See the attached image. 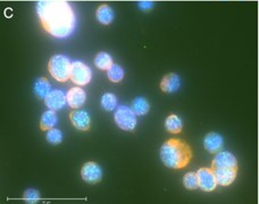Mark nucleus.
I'll list each match as a JSON object with an SVG mask.
<instances>
[{"instance_id": "nucleus-1", "label": "nucleus", "mask_w": 259, "mask_h": 204, "mask_svg": "<svg viewBox=\"0 0 259 204\" xmlns=\"http://www.w3.org/2000/svg\"><path fill=\"white\" fill-rule=\"evenodd\" d=\"M37 13L43 30L57 39L70 36L76 25V17L66 0H41Z\"/></svg>"}, {"instance_id": "nucleus-2", "label": "nucleus", "mask_w": 259, "mask_h": 204, "mask_svg": "<svg viewBox=\"0 0 259 204\" xmlns=\"http://www.w3.org/2000/svg\"><path fill=\"white\" fill-rule=\"evenodd\" d=\"M192 149L185 141L179 138H169L164 142L159 150L162 162L167 168L180 170L185 168L192 159Z\"/></svg>"}, {"instance_id": "nucleus-3", "label": "nucleus", "mask_w": 259, "mask_h": 204, "mask_svg": "<svg viewBox=\"0 0 259 204\" xmlns=\"http://www.w3.org/2000/svg\"><path fill=\"white\" fill-rule=\"evenodd\" d=\"M72 63L63 54H55L48 63V70L57 82L65 83L70 80Z\"/></svg>"}, {"instance_id": "nucleus-4", "label": "nucleus", "mask_w": 259, "mask_h": 204, "mask_svg": "<svg viewBox=\"0 0 259 204\" xmlns=\"http://www.w3.org/2000/svg\"><path fill=\"white\" fill-rule=\"evenodd\" d=\"M114 120L116 125L123 131L132 132L136 127V115L132 108L126 105H119L114 114Z\"/></svg>"}, {"instance_id": "nucleus-5", "label": "nucleus", "mask_w": 259, "mask_h": 204, "mask_svg": "<svg viewBox=\"0 0 259 204\" xmlns=\"http://www.w3.org/2000/svg\"><path fill=\"white\" fill-rule=\"evenodd\" d=\"M92 71L87 65L81 63V61H75L72 64L70 80L77 86H83V85L90 83Z\"/></svg>"}, {"instance_id": "nucleus-6", "label": "nucleus", "mask_w": 259, "mask_h": 204, "mask_svg": "<svg viewBox=\"0 0 259 204\" xmlns=\"http://www.w3.org/2000/svg\"><path fill=\"white\" fill-rule=\"evenodd\" d=\"M198 186L203 192L210 193L218 186L216 176L211 168H200L197 171Z\"/></svg>"}, {"instance_id": "nucleus-7", "label": "nucleus", "mask_w": 259, "mask_h": 204, "mask_svg": "<svg viewBox=\"0 0 259 204\" xmlns=\"http://www.w3.org/2000/svg\"><path fill=\"white\" fill-rule=\"evenodd\" d=\"M81 177L85 183L95 185V184L100 183L102 179L101 167L94 161L85 162L81 168Z\"/></svg>"}, {"instance_id": "nucleus-8", "label": "nucleus", "mask_w": 259, "mask_h": 204, "mask_svg": "<svg viewBox=\"0 0 259 204\" xmlns=\"http://www.w3.org/2000/svg\"><path fill=\"white\" fill-rule=\"evenodd\" d=\"M211 169L216 168H235L239 169L238 160L234 154L227 151H220L216 153L215 158L211 161Z\"/></svg>"}, {"instance_id": "nucleus-9", "label": "nucleus", "mask_w": 259, "mask_h": 204, "mask_svg": "<svg viewBox=\"0 0 259 204\" xmlns=\"http://www.w3.org/2000/svg\"><path fill=\"white\" fill-rule=\"evenodd\" d=\"M70 120L72 125L78 131L87 132L91 127L90 115L85 110H82V109H75V110L71 111Z\"/></svg>"}, {"instance_id": "nucleus-10", "label": "nucleus", "mask_w": 259, "mask_h": 204, "mask_svg": "<svg viewBox=\"0 0 259 204\" xmlns=\"http://www.w3.org/2000/svg\"><path fill=\"white\" fill-rule=\"evenodd\" d=\"M66 102H67L66 95H65L64 92L60 90L50 91V93L44 98V103H46L47 108L54 111L60 110L61 108H64Z\"/></svg>"}, {"instance_id": "nucleus-11", "label": "nucleus", "mask_w": 259, "mask_h": 204, "mask_svg": "<svg viewBox=\"0 0 259 204\" xmlns=\"http://www.w3.org/2000/svg\"><path fill=\"white\" fill-rule=\"evenodd\" d=\"M223 137L221 134L215 132H210L204 136V148L207 152L211 153V154H216L223 148Z\"/></svg>"}, {"instance_id": "nucleus-12", "label": "nucleus", "mask_w": 259, "mask_h": 204, "mask_svg": "<svg viewBox=\"0 0 259 204\" xmlns=\"http://www.w3.org/2000/svg\"><path fill=\"white\" fill-rule=\"evenodd\" d=\"M213 170L220 186H230L237 179L238 169L235 168H216Z\"/></svg>"}, {"instance_id": "nucleus-13", "label": "nucleus", "mask_w": 259, "mask_h": 204, "mask_svg": "<svg viewBox=\"0 0 259 204\" xmlns=\"http://www.w3.org/2000/svg\"><path fill=\"white\" fill-rule=\"evenodd\" d=\"M66 98L67 103L72 109H80L82 105L85 103L87 94H85L83 88H81L80 86H75L72 87L71 90L67 92Z\"/></svg>"}, {"instance_id": "nucleus-14", "label": "nucleus", "mask_w": 259, "mask_h": 204, "mask_svg": "<svg viewBox=\"0 0 259 204\" xmlns=\"http://www.w3.org/2000/svg\"><path fill=\"white\" fill-rule=\"evenodd\" d=\"M181 85V80L176 74L168 73L162 78L160 81V90L164 93H174V92L179 90Z\"/></svg>"}, {"instance_id": "nucleus-15", "label": "nucleus", "mask_w": 259, "mask_h": 204, "mask_svg": "<svg viewBox=\"0 0 259 204\" xmlns=\"http://www.w3.org/2000/svg\"><path fill=\"white\" fill-rule=\"evenodd\" d=\"M95 18L102 25H109L114 20V12L107 3H102L95 10Z\"/></svg>"}, {"instance_id": "nucleus-16", "label": "nucleus", "mask_w": 259, "mask_h": 204, "mask_svg": "<svg viewBox=\"0 0 259 204\" xmlns=\"http://www.w3.org/2000/svg\"><path fill=\"white\" fill-rule=\"evenodd\" d=\"M165 129L170 134H180L183 129V122L177 115L167 116L164 122Z\"/></svg>"}, {"instance_id": "nucleus-17", "label": "nucleus", "mask_w": 259, "mask_h": 204, "mask_svg": "<svg viewBox=\"0 0 259 204\" xmlns=\"http://www.w3.org/2000/svg\"><path fill=\"white\" fill-rule=\"evenodd\" d=\"M57 124V115L56 111L47 110L44 111L40 119V129L41 131H49L50 128H54Z\"/></svg>"}, {"instance_id": "nucleus-18", "label": "nucleus", "mask_w": 259, "mask_h": 204, "mask_svg": "<svg viewBox=\"0 0 259 204\" xmlns=\"http://www.w3.org/2000/svg\"><path fill=\"white\" fill-rule=\"evenodd\" d=\"M50 83L48 82L46 77H40L37 78L34 83V92H36L37 97L40 99H43L50 93Z\"/></svg>"}, {"instance_id": "nucleus-19", "label": "nucleus", "mask_w": 259, "mask_h": 204, "mask_svg": "<svg viewBox=\"0 0 259 204\" xmlns=\"http://www.w3.org/2000/svg\"><path fill=\"white\" fill-rule=\"evenodd\" d=\"M112 64H114V61H112L111 54L104 52V51L97 53V56L94 58L95 67L99 68L100 70H108V68L111 67Z\"/></svg>"}, {"instance_id": "nucleus-20", "label": "nucleus", "mask_w": 259, "mask_h": 204, "mask_svg": "<svg viewBox=\"0 0 259 204\" xmlns=\"http://www.w3.org/2000/svg\"><path fill=\"white\" fill-rule=\"evenodd\" d=\"M132 110L136 116H145L150 110L149 102L145 98H136L132 102Z\"/></svg>"}, {"instance_id": "nucleus-21", "label": "nucleus", "mask_w": 259, "mask_h": 204, "mask_svg": "<svg viewBox=\"0 0 259 204\" xmlns=\"http://www.w3.org/2000/svg\"><path fill=\"white\" fill-rule=\"evenodd\" d=\"M108 80L112 83H119L124 78V70L117 64H112L107 70Z\"/></svg>"}, {"instance_id": "nucleus-22", "label": "nucleus", "mask_w": 259, "mask_h": 204, "mask_svg": "<svg viewBox=\"0 0 259 204\" xmlns=\"http://www.w3.org/2000/svg\"><path fill=\"white\" fill-rule=\"evenodd\" d=\"M182 183H183L184 188H186L187 190H194V189L199 188V186H198L197 172H193V171L186 172L185 175L183 176Z\"/></svg>"}, {"instance_id": "nucleus-23", "label": "nucleus", "mask_w": 259, "mask_h": 204, "mask_svg": "<svg viewBox=\"0 0 259 204\" xmlns=\"http://www.w3.org/2000/svg\"><path fill=\"white\" fill-rule=\"evenodd\" d=\"M101 107L106 111H112L117 107V98L112 93H105L101 97Z\"/></svg>"}, {"instance_id": "nucleus-24", "label": "nucleus", "mask_w": 259, "mask_h": 204, "mask_svg": "<svg viewBox=\"0 0 259 204\" xmlns=\"http://www.w3.org/2000/svg\"><path fill=\"white\" fill-rule=\"evenodd\" d=\"M46 139L49 144L53 145L60 144L61 141H63V133L57 128H50L49 131H47Z\"/></svg>"}, {"instance_id": "nucleus-25", "label": "nucleus", "mask_w": 259, "mask_h": 204, "mask_svg": "<svg viewBox=\"0 0 259 204\" xmlns=\"http://www.w3.org/2000/svg\"><path fill=\"white\" fill-rule=\"evenodd\" d=\"M24 200L27 203H36L37 202V200L40 199V194L37 193V190L36 189H27L25 193H24Z\"/></svg>"}, {"instance_id": "nucleus-26", "label": "nucleus", "mask_w": 259, "mask_h": 204, "mask_svg": "<svg viewBox=\"0 0 259 204\" xmlns=\"http://www.w3.org/2000/svg\"><path fill=\"white\" fill-rule=\"evenodd\" d=\"M140 9L143 10V12H149L153 8V2L152 1H141L139 2Z\"/></svg>"}, {"instance_id": "nucleus-27", "label": "nucleus", "mask_w": 259, "mask_h": 204, "mask_svg": "<svg viewBox=\"0 0 259 204\" xmlns=\"http://www.w3.org/2000/svg\"><path fill=\"white\" fill-rule=\"evenodd\" d=\"M6 15H7V16H10V15H12V10H10V8H7Z\"/></svg>"}]
</instances>
